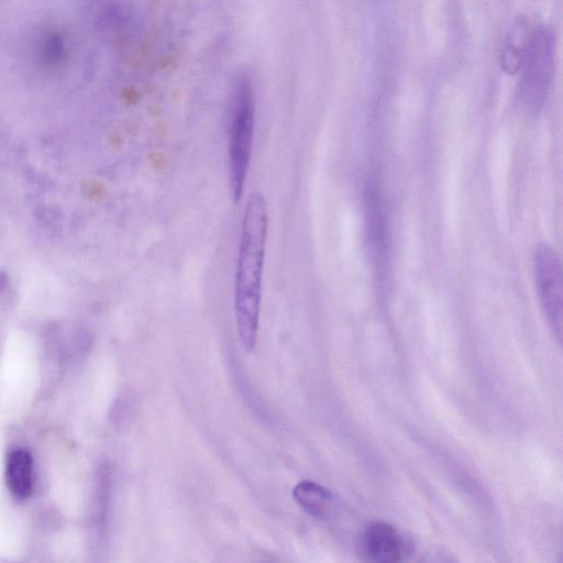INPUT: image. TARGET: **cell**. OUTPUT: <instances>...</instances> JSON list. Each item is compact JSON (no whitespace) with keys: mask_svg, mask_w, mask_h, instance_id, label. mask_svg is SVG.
<instances>
[{"mask_svg":"<svg viewBox=\"0 0 563 563\" xmlns=\"http://www.w3.org/2000/svg\"><path fill=\"white\" fill-rule=\"evenodd\" d=\"M266 238V202L263 195L256 191L245 206L234 285L236 329L246 352H252L256 344Z\"/></svg>","mask_w":563,"mask_h":563,"instance_id":"obj_1","label":"cell"},{"mask_svg":"<svg viewBox=\"0 0 563 563\" xmlns=\"http://www.w3.org/2000/svg\"><path fill=\"white\" fill-rule=\"evenodd\" d=\"M255 99L250 78L239 74L232 87L229 173L230 188L235 202L244 190L254 136Z\"/></svg>","mask_w":563,"mask_h":563,"instance_id":"obj_2","label":"cell"},{"mask_svg":"<svg viewBox=\"0 0 563 563\" xmlns=\"http://www.w3.org/2000/svg\"><path fill=\"white\" fill-rule=\"evenodd\" d=\"M555 41L551 31L540 27L529 37L520 82V99L530 111L544 103L554 74Z\"/></svg>","mask_w":563,"mask_h":563,"instance_id":"obj_3","label":"cell"},{"mask_svg":"<svg viewBox=\"0 0 563 563\" xmlns=\"http://www.w3.org/2000/svg\"><path fill=\"white\" fill-rule=\"evenodd\" d=\"M533 272L542 310L551 329L561 340L563 312L562 265L555 250L547 244L539 245L534 252Z\"/></svg>","mask_w":563,"mask_h":563,"instance_id":"obj_4","label":"cell"},{"mask_svg":"<svg viewBox=\"0 0 563 563\" xmlns=\"http://www.w3.org/2000/svg\"><path fill=\"white\" fill-rule=\"evenodd\" d=\"M360 553L369 562L391 563L401 561L408 544L399 531L384 521L368 523L360 539Z\"/></svg>","mask_w":563,"mask_h":563,"instance_id":"obj_5","label":"cell"},{"mask_svg":"<svg viewBox=\"0 0 563 563\" xmlns=\"http://www.w3.org/2000/svg\"><path fill=\"white\" fill-rule=\"evenodd\" d=\"M5 483L11 495L23 500L33 490V459L27 450H12L5 463Z\"/></svg>","mask_w":563,"mask_h":563,"instance_id":"obj_6","label":"cell"},{"mask_svg":"<svg viewBox=\"0 0 563 563\" xmlns=\"http://www.w3.org/2000/svg\"><path fill=\"white\" fill-rule=\"evenodd\" d=\"M528 22L518 16L509 27L500 52V68L509 75H516L522 67L529 44Z\"/></svg>","mask_w":563,"mask_h":563,"instance_id":"obj_7","label":"cell"},{"mask_svg":"<svg viewBox=\"0 0 563 563\" xmlns=\"http://www.w3.org/2000/svg\"><path fill=\"white\" fill-rule=\"evenodd\" d=\"M295 500L308 514L320 519L330 518L335 510L333 494L324 486L312 481L299 482L294 490Z\"/></svg>","mask_w":563,"mask_h":563,"instance_id":"obj_8","label":"cell"},{"mask_svg":"<svg viewBox=\"0 0 563 563\" xmlns=\"http://www.w3.org/2000/svg\"><path fill=\"white\" fill-rule=\"evenodd\" d=\"M44 53L48 59L56 60L63 54V41L57 35L49 36L44 45Z\"/></svg>","mask_w":563,"mask_h":563,"instance_id":"obj_9","label":"cell"}]
</instances>
